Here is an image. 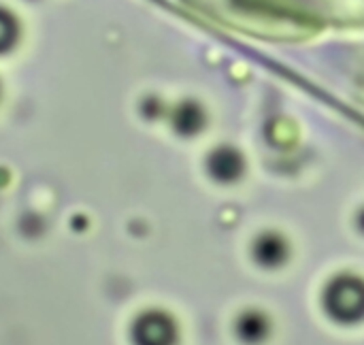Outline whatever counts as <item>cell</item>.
Returning <instances> with one entry per match:
<instances>
[{
  "instance_id": "6da1fadb",
  "label": "cell",
  "mask_w": 364,
  "mask_h": 345,
  "mask_svg": "<svg viewBox=\"0 0 364 345\" xmlns=\"http://www.w3.org/2000/svg\"><path fill=\"white\" fill-rule=\"evenodd\" d=\"M346 303H350V320H352V318H358L360 314H364L363 288H360V286H352V288H350V297H346L343 288H339V290L335 292L333 301H331V309H333L337 316H341V312H343Z\"/></svg>"
}]
</instances>
